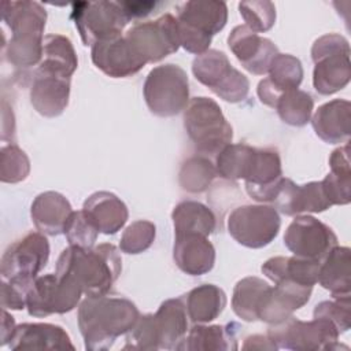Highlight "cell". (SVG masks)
Masks as SVG:
<instances>
[{
	"label": "cell",
	"mask_w": 351,
	"mask_h": 351,
	"mask_svg": "<svg viewBox=\"0 0 351 351\" xmlns=\"http://www.w3.org/2000/svg\"><path fill=\"white\" fill-rule=\"evenodd\" d=\"M82 210L103 234H115L123 228L129 217L126 204L107 191L92 193L84 202Z\"/></svg>",
	"instance_id": "cell-25"
},
{
	"label": "cell",
	"mask_w": 351,
	"mask_h": 351,
	"mask_svg": "<svg viewBox=\"0 0 351 351\" xmlns=\"http://www.w3.org/2000/svg\"><path fill=\"white\" fill-rule=\"evenodd\" d=\"M30 173V160L27 155L15 144H8L1 148L0 178L3 182L16 184Z\"/></svg>",
	"instance_id": "cell-40"
},
{
	"label": "cell",
	"mask_w": 351,
	"mask_h": 351,
	"mask_svg": "<svg viewBox=\"0 0 351 351\" xmlns=\"http://www.w3.org/2000/svg\"><path fill=\"white\" fill-rule=\"evenodd\" d=\"M313 317L332 322L340 333L347 332L351 325L350 298H333V300H324L318 303L314 308Z\"/></svg>",
	"instance_id": "cell-44"
},
{
	"label": "cell",
	"mask_w": 351,
	"mask_h": 351,
	"mask_svg": "<svg viewBox=\"0 0 351 351\" xmlns=\"http://www.w3.org/2000/svg\"><path fill=\"white\" fill-rule=\"evenodd\" d=\"M195 78L228 103L244 100L250 92L248 78L234 69L228 56L218 49H208L192 62Z\"/></svg>",
	"instance_id": "cell-7"
},
{
	"label": "cell",
	"mask_w": 351,
	"mask_h": 351,
	"mask_svg": "<svg viewBox=\"0 0 351 351\" xmlns=\"http://www.w3.org/2000/svg\"><path fill=\"white\" fill-rule=\"evenodd\" d=\"M228 45L241 66L255 75L266 74L278 53V48L271 40L261 37L245 25L233 27L228 36Z\"/></svg>",
	"instance_id": "cell-15"
},
{
	"label": "cell",
	"mask_w": 351,
	"mask_h": 351,
	"mask_svg": "<svg viewBox=\"0 0 351 351\" xmlns=\"http://www.w3.org/2000/svg\"><path fill=\"white\" fill-rule=\"evenodd\" d=\"M90 56L93 64L111 78L130 77L145 66L125 36L95 43Z\"/></svg>",
	"instance_id": "cell-16"
},
{
	"label": "cell",
	"mask_w": 351,
	"mask_h": 351,
	"mask_svg": "<svg viewBox=\"0 0 351 351\" xmlns=\"http://www.w3.org/2000/svg\"><path fill=\"white\" fill-rule=\"evenodd\" d=\"M217 176L215 166L206 155H195L182 163L178 173V182L189 193H202Z\"/></svg>",
	"instance_id": "cell-37"
},
{
	"label": "cell",
	"mask_w": 351,
	"mask_h": 351,
	"mask_svg": "<svg viewBox=\"0 0 351 351\" xmlns=\"http://www.w3.org/2000/svg\"><path fill=\"white\" fill-rule=\"evenodd\" d=\"M284 244L296 256L321 261L337 245V236L319 219L311 215H299L288 225Z\"/></svg>",
	"instance_id": "cell-13"
},
{
	"label": "cell",
	"mask_w": 351,
	"mask_h": 351,
	"mask_svg": "<svg viewBox=\"0 0 351 351\" xmlns=\"http://www.w3.org/2000/svg\"><path fill=\"white\" fill-rule=\"evenodd\" d=\"M267 73L269 77L259 81L256 93L259 100L271 108L282 92L298 89L303 81L302 63L289 53L278 52L271 60Z\"/></svg>",
	"instance_id": "cell-19"
},
{
	"label": "cell",
	"mask_w": 351,
	"mask_h": 351,
	"mask_svg": "<svg viewBox=\"0 0 351 351\" xmlns=\"http://www.w3.org/2000/svg\"><path fill=\"white\" fill-rule=\"evenodd\" d=\"M122 271V258L114 244L90 248L70 245L56 262V274L71 278L86 296L106 295Z\"/></svg>",
	"instance_id": "cell-2"
},
{
	"label": "cell",
	"mask_w": 351,
	"mask_h": 351,
	"mask_svg": "<svg viewBox=\"0 0 351 351\" xmlns=\"http://www.w3.org/2000/svg\"><path fill=\"white\" fill-rule=\"evenodd\" d=\"M188 314L182 298L165 300L154 314L159 350H173L185 339L188 332Z\"/></svg>",
	"instance_id": "cell-26"
},
{
	"label": "cell",
	"mask_w": 351,
	"mask_h": 351,
	"mask_svg": "<svg viewBox=\"0 0 351 351\" xmlns=\"http://www.w3.org/2000/svg\"><path fill=\"white\" fill-rule=\"evenodd\" d=\"M49 258V243L43 233L30 232L16 240L1 256L0 273L3 280L32 285Z\"/></svg>",
	"instance_id": "cell-9"
},
{
	"label": "cell",
	"mask_w": 351,
	"mask_h": 351,
	"mask_svg": "<svg viewBox=\"0 0 351 351\" xmlns=\"http://www.w3.org/2000/svg\"><path fill=\"white\" fill-rule=\"evenodd\" d=\"M184 128L195 148L203 155H217L232 143L233 129L218 103L193 97L184 110Z\"/></svg>",
	"instance_id": "cell-3"
},
{
	"label": "cell",
	"mask_w": 351,
	"mask_h": 351,
	"mask_svg": "<svg viewBox=\"0 0 351 351\" xmlns=\"http://www.w3.org/2000/svg\"><path fill=\"white\" fill-rule=\"evenodd\" d=\"M237 324L203 325L197 324L178 344L177 350L185 351H234L239 348L236 333Z\"/></svg>",
	"instance_id": "cell-29"
},
{
	"label": "cell",
	"mask_w": 351,
	"mask_h": 351,
	"mask_svg": "<svg viewBox=\"0 0 351 351\" xmlns=\"http://www.w3.org/2000/svg\"><path fill=\"white\" fill-rule=\"evenodd\" d=\"M269 287L266 281L252 276L237 281L232 295V308L234 314L247 322L258 321V307Z\"/></svg>",
	"instance_id": "cell-35"
},
{
	"label": "cell",
	"mask_w": 351,
	"mask_h": 351,
	"mask_svg": "<svg viewBox=\"0 0 351 351\" xmlns=\"http://www.w3.org/2000/svg\"><path fill=\"white\" fill-rule=\"evenodd\" d=\"M81 295V288L71 278L49 273L32 282L26 296V308L32 317L37 318L64 314L80 303Z\"/></svg>",
	"instance_id": "cell-11"
},
{
	"label": "cell",
	"mask_w": 351,
	"mask_h": 351,
	"mask_svg": "<svg viewBox=\"0 0 351 351\" xmlns=\"http://www.w3.org/2000/svg\"><path fill=\"white\" fill-rule=\"evenodd\" d=\"M176 236L202 234L210 236L217 226L213 210L196 200H184L178 203L171 213Z\"/></svg>",
	"instance_id": "cell-31"
},
{
	"label": "cell",
	"mask_w": 351,
	"mask_h": 351,
	"mask_svg": "<svg viewBox=\"0 0 351 351\" xmlns=\"http://www.w3.org/2000/svg\"><path fill=\"white\" fill-rule=\"evenodd\" d=\"M281 219L278 211L267 204H245L228 217V232L247 248H263L278 234Z\"/></svg>",
	"instance_id": "cell-10"
},
{
	"label": "cell",
	"mask_w": 351,
	"mask_h": 351,
	"mask_svg": "<svg viewBox=\"0 0 351 351\" xmlns=\"http://www.w3.org/2000/svg\"><path fill=\"white\" fill-rule=\"evenodd\" d=\"M273 108L284 123L300 128L310 121L314 100L310 93L298 88L282 92L276 100Z\"/></svg>",
	"instance_id": "cell-36"
},
{
	"label": "cell",
	"mask_w": 351,
	"mask_h": 351,
	"mask_svg": "<svg viewBox=\"0 0 351 351\" xmlns=\"http://www.w3.org/2000/svg\"><path fill=\"white\" fill-rule=\"evenodd\" d=\"M126 335L123 350H159L154 314L140 315L134 326Z\"/></svg>",
	"instance_id": "cell-43"
},
{
	"label": "cell",
	"mask_w": 351,
	"mask_h": 351,
	"mask_svg": "<svg viewBox=\"0 0 351 351\" xmlns=\"http://www.w3.org/2000/svg\"><path fill=\"white\" fill-rule=\"evenodd\" d=\"M351 251L348 247L335 245L319 265L318 281L333 298H350Z\"/></svg>",
	"instance_id": "cell-28"
},
{
	"label": "cell",
	"mask_w": 351,
	"mask_h": 351,
	"mask_svg": "<svg viewBox=\"0 0 351 351\" xmlns=\"http://www.w3.org/2000/svg\"><path fill=\"white\" fill-rule=\"evenodd\" d=\"M122 4L130 19L147 16L156 5L155 1H122Z\"/></svg>",
	"instance_id": "cell-46"
},
{
	"label": "cell",
	"mask_w": 351,
	"mask_h": 351,
	"mask_svg": "<svg viewBox=\"0 0 351 351\" xmlns=\"http://www.w3.org/2000/svg\"><path fill=\"white\" fill-rule=\"evenodd\" d=\"M173 259L177 267L189 276L208 273L215 263V248L211 241L202 234L176 236Z\"/></svg>",
	"instance_id": "cell-21"
},
{
	"label": "cell",
	"mask_w": 351,
	"mask_h": 351,
	"mask_svg": "<svg viewBox=\"0 0 351 351\" xmlns=\"http://www.w3.org/2000/svg\"><path fill=\"white\" fill-rule=\"evenodd\" d=\"M271 203L276 210L291 217L302 213H322L332 206L321 181L298 185L285 177L280 178Z\"/></svg>",
	"instance_id": "cell-14"
},
{
	"label": "cell",
	"mask_w": 351,
	"mask_h": 351,
	"mask_svg": "<svg viewBox=\"0 0 351 351\" xmlns=\"http://www.w3.org/2000/svg\"><path fill=\"white\" fill-rule=\"evenodd\" d=\"M8 347L16 350H74L67 332L53 324L25 322L15 326Z\"/></svg>",
	"instance_id": "cell-20"
},
{
	"label": "cell",
	"mask_w": 351,
	"mask_h": 351,
	"mask_svg": "<svg viewBox=\"0 0 351 351\" xmlns=\"http://www.w3.org/2000/svg\"><path fill=\"white\" fill-rule=\"evenodd\" d=\"M143 95L149 111L158 117H174L189 103V81L186 73L169 63L154 67L143 86Z\"/></svg>",
	"instance_id": "cell-5"
},
{
	"label": "cell",
	"mask_w": 351,
	"mask_h": 351,
	"mask_svg": "<svg viewBox=\"0 0 351 351\" xmlns=\"http://www.w3.org/2000/svg\"><path fill=\"white\" fill-rule=\"evenodd\" d=\"M155 234L156 228L151 221H134L123 230L119 241V248L125 254H141L152 245Z\"/></svg>",
	"instance_id": "cell-39"
},
{
	"label": "cell",
	"mask_w": 351,
	"mask_h": 351,
	"mask_svg": "<svg viewBox=\"0 0 351 351\" xmlns=\"http://www.w3.org/2000/svg\"><path fill=\"white\" fill-rule=\"evenodd\" d=\"M73 208L70 202L62 193L53 191L37 195L30 208L34 226L40 233L48 236L63 233Z\"/></svg>",
	"instance_id": "cell-24"
},
{
	"label": "cell",
	"mask_w": 351,
	"mask_h": 351,
	"mask_svg": "<svg viewBox=\"0 0 351 351\" xmlns=\"http://www.w3.org/2000/svg\"><path fill=\"white\" fill-rule=\"evenodd\" d=\"M311 292L313 287L288 280L269 287L258 307V319L270 325L284 321L308 302Z\"/></svg>",
	"instance_id": "cell-17"
},
{
	"label": "cell",
	"mask_w": 351,
	"mask_h": 351,
	"mask_svg": "<svg viewBox=\"0 0 351 351\" xmlns=\"http://www.w3.org/2000/svg\"><path fill=\"white\" fill-rule=\"evenodd\" d=\"M182 299L188 318L195 324L214 321L226 306L225 292L214 284H202L191 289Z\"/></svg>",
	"instance_id": "cell-32"
},
{
	"label": "cell",
	"mask_w": 351,
	"mask_h": 351,
	"mask_svg": "<svg viewBox=\"0 0 351 351\" xmlns=\"http://www.w3.org/2000/svg\"><path fill=\"white\" fill-rule=\"evenodd\" d=\"M350 122L351 103L344 99H335L319 106L311 118L315 134L328 144L347 143Z\"/></svg>",
	"instance_id": "cell-23"
},
{
	"label": "cell",
	"mask_w": 351,
	"mask_h": 351,
	"mask_svg": "<svg viewBox=\"0 0 351 351\" xmlns=\"http://www.w3.org/2000/svg\"><path fill=\"white\" fill-rule=\"evenodd\" d=\"M321 261L302 256H274L267 259L261 270L274 284L280 281H293L302 285L314 287L318 281Z\"/></svg>",
	"instance_id": "cell-27"
},
{
	"label": "cell",
	"mask_w": 351,
	"mask_h": 351,
	"mask_svg": "<svg viewBox=\"0 0 351 351\" xmlns=\"http://www.w3.org/2000/svg\"><path fill=\"white\" fill-rule=\"evenodd\" d=\"M71 19L84 45L122 36L130 18L122 1H82L73 4Z\"/></svg>",
	"instance_id": "cell-8"
},
{
	"label": "cell",
	"mask_w": 351,
	"mask_h": 351,
	"mask_svg": "<svg viewBox=\"0 0 351 351\" xmlns=\"http://www.w3.org/2000/svg\"><path fill=\"white\" fill-rule=\"evenodd\" d=\"M228 21V5L223 1L191 0L177 7V22L213 37L219 33Z\"/></svg>",
	"instance_id": "cell-22"
},
{
	"label": "cell",
	"mask_w": 351,
	"mask_h": 351,
	"mask_svg": "<svg viewBox=\"0 0 351 351\" xmlns=\"http://www.w3.org/2000/svg\"><path fill=\"white\" fill-rule=\"evenodd\" d=\"M330 173L321 181L324 191L332 206L348 204L351 200V170H350V145L336 148L329 158Z\"/></svg>",
	"instance_id": "cell-33"
},
{
	"label": "cell",
	"mask_w": 351,
	"mask_h": 351,
	"mask_svg": "<svg viewBox=\"0 0 351 351\" xmlns=\"http://www.w3.org/2000/svg\"><path fill=\"white\" fill-rule=\"evenodd\" d=\"M66 239L70 245L90 248L95 245L99 230L84 213V210L73 211L64 226Z\"/></svg>",
	"instance_id": "cell-42"
},
{
	"label": "cell",
	"mask_w": 351,
	"mask_h": 351,
	"mask_svg": "<svg viewBox=\"0 0 351 351\" xmlns=\"http://www.w3.org/2000/svg\"><path fill=\"white\" fill-rule=\"evenodd\" d=\"M3 21L12 36H41L44 33L47 12L36 1H7L3 4Z\"/></svg>",
	"instance_id": "cell-30"
},
{
	"label": "cell",
	"mask_w": 351,
	"mask_h": 351,
	"mask_svg": "<svg viewBox=\"0 0 351 351\" xmlns=\"http://www.w3.org/2000/svg\"><path fill=\"white\" fill-rule=\"evenodd\" d=\"M71 77L36 69L30 88V103L34 110L47 118L60 115L70 97Z\"/></svg>",
	"instance_id": "cell-18"
},
{
	"label": "cell",
	"mask_w": 351,
	"mask_h": 351,
	"mask_svg": "<svg viewBox=\"0 0 351 351\" xmlns=\"http://www.w3.org/2000/svg\"><path fill=\"white\" fill-rule=\"evenodd\" d=\"M78 59L71 41L62 34H48L44 37L43 59L40 70L71 77L77 70Z\"/></svg>",
	"instance_id": "cell-34"
},
{
	"label": "cell",
	"mask_w": 351,
	"mask_h": 351,
	"mask_svg": "<svg viewBox=\"0 0 351 351\" xmlns=\"http://www.w3.org/2000/svg\"><path fill=\"white\" fill-rule=\"evenodd\" d=\"M241 348L244 351H247V350H277V347L271 343V340L267 337V335L266 336H263V335L248 336L244 340Z\"/></svg>",
	"instance_id": "cell-47"
},
{
	"label": "cell",
	"mask_w": 351,
	"mask_h": 351,
	"mask_svg": "<svg viewBox=\"0 0 351 351\" xmlns=\"http://www.w3.org/2000/svg\"><path fill=\"white\" fill-rule=\"evenodd\" d=\"M239 11L245 26L255 33L270 30L276 22V7L271 1H241Z\"/></svg>",
	"instance_id": "cell-41"
},
{
	"label": "cell",
	"mask_w": 351,
	"mask_h": 351,
	"mask_svg": "<svg viewBox=\"0 0 351 351\" xmlns=\"http://www.w3.org/2000/svg\"><path fill=\"white\" fill-rule=\"evenodd\" d=\"M350 44L337 33L324 34L311 47L314 62L313 85L324 96L333 95L346 88L351 78Z\"/></svg>",
	"instance_id": "cell-4"
},
{
	"label": "cell",
	"mask_w": 351,
	"mask_h": 351,
	"mask_svg": "<svg viewBox=\"0 0 351 351\" xmlns=\"http://www.w3.org/2000/svg\"><path fill=\"white\" fill-rule=\"evenodd\" d=\"M1 315H3V319H1V346H5L10 341L16 325H15L14 317L7 313V308H3Z\"/></svg>",
	"instance_id": "cell-48"
},
{
	"label": "cell",
	"mask_w": 351,
	"mask_h": 351,
	"mask_svg": "<svg viewBox=\"0 0 351 351\" xmlns=\"http://www.w3.org/2000/svg\"><path fill=\"white\" fill-rule=\"evenodd\" d=\"M255 147L248 144H229L217 154V174L226 180H244Z\"/></svg>",
	"instance_id": "cell-38"
},
{
	"label": "cell",
	"mask_w": 351,
	"mask_h": 351,
	"mask_svg": "<svg viewBox=\"0 0 351 351\" xmlns=\"http://www.w3.org/2000/svg\"><path fill=\"white\" fill-rule=\"evenodd\" d=\"M30 285H22L3 280L1 282V307L11 310L26 308V296Z\"/></svg>",
	"instance_id": "cell-45"
},
{
	"label": "cell",
	"mask_w": 351,
	"mask_h": 351,
	"mask_svg": "<svg viewBox=\"0 0 351 351\" xmlns=\"http://www.w3.org/2000/svg\"><path fill=\"white\" fill-rule=\"evenodd\" d=\"M125 37L145 64L159 62L177 52L181 47L177 18L171 14H165L155 21L137 23Z\"/></svg>",
	"instance_id": "cell-12"
},
{
	"label": "cell",
	"mask_w": 351,
	"mask_h": 351,
	"mask_svg": "<svg viewBox=\"0 0 351 351\" xmlns=\"http://www.w3.org/2000/svg\"><path fill=\"white\" fill-rule=\"evenodd\" d=\"M140 317L138 308L125 298L86 296L78 307V328L89 351L112 347L117 337L126 335Z\"/></svg>",
	"instance_id": "cell-1"
},
{
	"label": "cell",
	"mask_w": 351,
	"mask_h": 351,
	"mask_svg": "<svg viewBox=\"0 0 351 351\" xmlns=\"http://www.w3.org/2000/svg\"><path fill=\"white\" fill-rule=\"evenodd\" d=\"M266 335L277 350L317 351L341 347V344L337 343L340 332L332 322L324 318L300 321L291 315L284 321L271 324Z\"/></svg>",
	"instance_id": "cell-6"
}]
</instances>
